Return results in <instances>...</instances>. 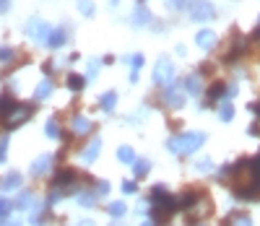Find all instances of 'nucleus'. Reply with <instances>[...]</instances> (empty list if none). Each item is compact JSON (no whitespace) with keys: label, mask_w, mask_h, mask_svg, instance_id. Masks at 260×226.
Wrapping results in <instances>:
<instances>
[{"label":"nucleus","mask_w":260,"mask_h":226,"mask_svg":"<svg viewBox=\"0 0 260 226\" xmlns=\"http://www.w3.org/2000/svg\"><path fill=\"white\" fill-rule=\"evenodd\" d=\"M52 162H55V156H52V153H42L39 159L31 164V169H29V172H31L34 177H42V174H47V172H50Z\"/></svg>","instance_id":"8"},{"label":"nucleus","mask_w":260,"mask_h":226,"mask_svg":"<svg viewBox=\"0 0 260 226\" xmlns=\"http://www.w3.org/2000/svg\"><path fill=\"white\" fill-rule=\"evenodd\" d=\"M185 88H187V94L198 96V94L203 91V86H201V78H198V76H187V78H185Z\"/></svg>","instance_id":"16"},{"label":"nucleus","mask_w":260,"mask_h":226,"mask_svg":"<svg viewBox=\"0 0 260 226\" xmlns=\"http://www.w3.org/2000/svg\"><path fill=\"white\" fill-rule=\"evenodd\" d=\"M81 226H94V223H91V221H83V223H81Z\"/></svg>","instance_id":"46"},{"label":"nucleus","mask_w":260,"mask_h":226,"mask_svg":"<svg viewBox=\"0 0 260 226\" xmlns=\"http://www.w3.org/2000/svg\"><path fill=\"white\" fill-rule=\"evenodd\" d=\"M219 117H221L224 122H229V120L234 117V107H232V102H224V104L219 107Z\"/></svg>","instance_id":"31"},{"label":"nucleus","mask_w":260,"mask_h":226,"mask_svg":"<svg viewBox=\"0 0 260 226\" xmlns=\"http://www.w3.org/2000/svg\"><path fill=\"white\" fill-rule=\"evenodd\" d=\"M120 3V0H110V6H117Z\"/></svg>","instance_id":"47"},{"label":"nucleus","mask_w":260,"mask_h":226,"mask_svg":"<svg viewBox=\"0 0 260 226\" xmlns=\"http://www.w3.org/2000/svg\"><path fill=\"white\" fill-rule=\"evenodd\" d=\"M169 6H175V8H185V6H187V0H169Z\"/></svg>","instance_id":"40"},{"label":"nucleus","mask_w":260,"mask_h":226,"mask_svg":"<svg viewBox=\"0 0 260 226\" xmlns=\"http://www.w3.org/2000/svg\"><path fill=\"white\" fill-rule=\"evenodd\" d=\"M13 55H16V52H13L11 47H0V62H3V65H6V62H11V60H13Z\"/></svg>","instance_id":"34"},{"label":"nucleus","mask_w":260,"mask_h":226,"mask_svg":"<svg viewBox=\"0 0 260 226\" xmlns=\"http://www.w3.org/2000/svg\"><path fill=\"white\" fill-rule=\"evenodd\" d=\"M78 11L86 16V18H91L96 13V6H94V0H78Z\"/></svg>","instance_id":"24"},{"label":"nucleus","mask_w":260,"mask_h":226,"mask_svg":"<svg viewBox=\"0 0 260 226\" xmlns=\"http://www.w3.org/2000/svg\"><path fill=\"white\" fill-rule=\"evenodd\" d=\"M65 39H68L65 29H52V31L47 34V39L42 42V44H45V47H50V50H60L62 44H65Z\"/></svg>","instance_id":"10"},{"label":"nucleus","mask_w":260,"mask_h":226,"mask_svg":"<svg viewBox=\"0 0 260 226\" xmlns=\"http://www.w3.org/2000/svg\"><path fill=\"white\" fill-rule=\"evenodd\" d=\"M71 127H73V133H76V135H86V133H91V122L86 120V117H81V115H76V117L71 120Z\"/></svg>","instance_id":"13"},{"label":"nucleus","mask_w":260,"mask_h":226,"mask_svg":"<svg viewBox=\"0 0 260 226\" xmlns=\"http://www.w3.org/2000/svg\"><path fill=\"white\" fill-rule=\"evenodd\" d=\"M148 21H151V11L141 3V6L133 11V16H130V24H133V26H148Z\"/></svg>","instance_id":"11"},{"label":"nucleus","mask_w":260,"mask_h":226,"mask_svg":"<svg viewBox=\"0 0 260 226\" xmlns=\"http://www.w3.org/2000/svg\"><path fill=\"white\" fill-rule=\"evenodd\" d=\"M242 52H245V39H242V37H237V42H234V47L229 50V55L224 57V62H234V60L240 57Z\"/></svg>","instance_id":"15"},{"label":"nucleus","mask_w":260,"mask_h":226,"mask_svg":"<svg viewBox=\"0 0 260 226\" xmlns=\"http://www.w3.org/2000/svg\"><path fill=\"white\" fill-rule=\"evenodd\" d=\"M250 164H252V169H255V174H260V153L255 156V159H250Z\"/></svg>","instance_id":"39"},{"label":"nucleus","mask_w":260,"mask_h":226,"mask_svg":"<svg viewBox=\"0 0 260 226\" xmlns=\"http://www.w3.org/2000/svg\"><path fill=\"white\" fill-rule=\"evenodd\" d=\"M45 135H47V138H60V125H57V120H47Z\"/></svg>","instance_id":"32"},{"label":"nucleus","mask_w":260,"mask_h":226,"mask_svg":"<svg viewBox=\"0 0 260 226\" xmlns=\"http://www.w3.org/2000/svg\"><path fill=\"white\" fill-rule=\"evenodd\" d=\"M52 91H55V83H52V81H42V83L37 86L34 96H37V99H47V96H50Z\"/></svg>","instance_id":"18"},{"label":"nucleus","mask_w":260,"mask_h":226,"mask_svg":"<svg viewBox=\"0 0 260 226\" xmlns=\"http://www.w3.org/2000/svg\"><path fill=\"white\" fill-rule=\"evenodd\" d=\"M252 39H255V42H260V29H255V34H252Z\"/></svg>","instance_id":"43"},{"label":"nucleus","mask_w":260,"mask_h":226,"mask_svg":"<svg viewBox=\"0 0 260 226\" xmlns=\"http://www.w3.org/2000/svg\"><path fill=\"white\" fill-rule=\"evenodd\" d=\"M24 31H26L29 37H34V39H42V42H45V39H47V34L52 31V26H50V24H45L42 18H31L29 24L24 26Z\"/></svg>","instance_id":"6"},{"label":"nucleus","mask_w":260,"mask_h":226,"mask_svg":"<svg viewBox=\"0 0 260 226\" xmlns=\"http://www.w3.org/2000/svg\"><path fill=\"white\" fill-rule=\"evenodd\" d=\"M130 167H133V174H136V177H146V174H148V169H151V164H148L146 159H136Z\"/></svg>","instance_id":"23"},{"label":"nucleus","mask_w":260,"mask_h":226,"mask_svg":"<svg viewBox=\"0 0 260 226\" xmlns=\"http://www.w3.org/2000/svg\"><path fill=\"white\" fill-rule=\"evenodd\" d=\"M151 200H154V226L167 221L172 213H175L180 206H177V198L169 195L164 187H156L154 192H151Z\"/></svg>","instance_id":"1"},{"label":"nucleus","mask_w":260,"mask_h":226,"mask_svg":"<svg viewBox=\"0 0 260 226\" xmlns=\"http://www.w3.org/2000/svg\"><path fill=\"white\" fill-rule=\"evenodd\" d=\"M206 141L203 133H182V135H175L169 138V151L177 153V156H187V153H195Z\"/></svg>","instance_id":"2"},{"label":"nucleus","mask_w":260,"mask_h":226,"mask_svg":"<svg viewBox=\"0 0 260 226\" xmlns=\"http://www.w3.org/2000/svg\"><path fill=\"white\" fill-rule=\"evenodd\" d=\"M13 211V203L8 198H0V226H6L8 223V216Z\"/></svg>","instance_id":"17"},{"label":"nucleus","mask_w":260,"mask_h":226,"mask_svg":"<svg viewBox=\"0 0 260 226\" xmlns=\"http://www.w3.org/2000/svg\"><path fill=\"white\" fill-rule=\"evenodd\" d=\"M198 172H211V162L208 159H201L198 162Z\"/></svg>","instance_id":"38"},{"label":"nucleus","mask_w":260,"mask_h":226,"mask_svg":"<svg viewBox=\"0 0 260 226\" xmlns=\"http://www.w3.org/2000/svg\"><path fill=\"white\" fill-rule=\"evenodd\" d=\"M8 6H11V0H0V13H6Z\"/></svg>","instance_id":"42"},{"label":"nucleus","mask_w":260,"mask_h":226,"mask_svg":"<svg viewBox=\"0 0 260 226\" xmlns=\"http://www.w3.org/2000/svg\"><path fill=\"white\" fill-rule=\"evenodd\" d=\"M172 81H175V65H172L167 57H161L154 65V83L156 86H169Z\"/></svg>","instance_id":"4"},{"label":"nucleus","mask_w":260,"mask_h":226,"mask_svg":"<svg viewBox=\"0 0 260 226\" xmlns=\"http://www.w3.org/2000/svg\"><path fill=\"white\" fill-rule=\"evenodd\" d=\"M115 104H117V94H115V91H107V94L102 96V109H104V112H112Z\"/></svg>","instance_id":"25"},{"label":"nucleus","mask_w":260,"mask_h":226,"mask_svg":"<svg viewBox=\"0 0 260 226\" xmlns=\"http://www.w3.org/2000/svg\"><path fill=\"white\" fill-rule=\"evenodd\" d=\"M224 91H226V86H224V81H216L211 88H208V99L211 102H216V99H221L224 96Z\"/></svg>","instance_id":"21"},{"label":"nucleus","mask_w":260,"mask_h":226,"mask_svg":"<svg viewBox=\"0 0 260 226\" xmlns=\"http://www.w3.org/2000/svg\"><path fill=\"white\" fill-rule=\"evenodd\" d=\"M16 107V102H13V96H8V94H3V96H0V120H3L6 115H8V112Z\"/></svg>","instance_id":"22"},{"label":"nucleus","mask_w":260,"mask_h":226,"mask_svg":"<svg viewBox=\"0 0 260 226\" xmlns=\"http://www.w3.org/2000/svg\"><path fill=\"white\" fill-rule=\"evenodd\" d=\"M250 112H255V115H257V120H255V125H250V135H260V102L255 104H250Z\"/></svg>","instance_id":"30"},{"label":"nucleus","mask_w":260,"mask_h":226,"mask_svg":"<svg viewBox=\"0 0 260 226\" xmlns=\"http://www.w3.org/2000/svg\"><path fill=\"white\" fill-rule=\"evenodd\" d=\"M107 190H110V185H107V182H99V187H96V195H104Z\"/></svg>","instance_id":"41"},{"label":"nucleus","mask_w":260,"mask_h":226,"mask_svg":"<svg viewBox=\"0 0 260 226\" xmlns=\"http://www.w3.org/2000/svg\"><path fill=\"white\" fill-rule=\"evenodd\" d=\"M83 86H86V78L83 76H76V73L68 76V88H71V91H81Z\"/></svg>","instance_id":"27"},{"label":"nucleus","mask_w":260,"mask_h":226,"mask_svg":"<svg viewBox=\"0 0 260 226\" xmlns=\"http://www.w3.org/2000/svg\"><path fill=\"white\" fill-rule=\"evenodd\" d=\"M6 151H8V138H0V164L6 159Z\"/></svg>","instance_id":"37"},{"label":"nucleus","mask_w":260,"mask_h":226,"mask_svg":"<svg viewBox=\"0 0 260 226\" xmlns=\"http://www.w3.org/2000/svg\"><path fill=\"white\" fill-rule=\"evenodd\" d=\"M107 211H110V216L112 218H120V216H125V203H120V200H115V203H110V208H107Z\"/></svg>","instance_id":"29"},{"label":"nucleus","mask_w":260,"mask_h":226,"mask_svg":"<svg viewBox=\"0 0 260 226\" xmlns=\"http://www.w3.org/2000/svg\"><path fill=\"white\" fill-rule=\"evenodd\" d=\"M127 62H130V68H133V71L138 73L141 68H143V55H141V52H136V55H130V57H127Z\"/></svg>","instance_id":"33"},{"label":"nucleus","mask_w":260,"mask_h":226,"mask_svg":"<svg viewBox=\"0 0 260 226\" xmlns=\"http://www.w3.org/2000/svg\"><path fill=\"white\" fill-rule=\"evenodd\" d=\"M216 16V8L211 0H192L190 3V18L192 21H211Z\"/></svg>","instance_id":"5"},{"label":"nucleus","mask_w":260,"mask_h":226,"mask_svg":"<svg viewBox=\"0 0 260 226\" xmlns=\"http://www.w3.org/2000/svg\"><path fill=\"white\" fill-rule=\"evenodd\" d=\"M78 203H81V208H94L96 192H81V195H78Z\"/></svg>","instance_id":"28"},{"label":"nucleus","mask_w":260,"mask_h":226,"mask_svg":"<svg viewBox=\"0 0 260 226\" xmlns=\"http://www.w3.org/2000/svg\"><path fill=\"white\" fill-rule=\"evenodd\" d=\"M99 68H102V62H99V60L89 62V71H86V76H89V78H96V73H99Z\"/></svg>","instance_id":"35"},{"label":"nucleus","mask_w":260,"mask_h":226,"mask_svg":"<svg viewBox=\"0 0 260 226\" xmlns=\"http://www.w3.org/2000/svg\"><path fill=\"white\" fill-rule=\"evenodd\" d=\"M6 226H21V221H8Z\"/></svg>","instance_id":"44"},{"label":"nucleus","mask_w":260,"mask_h":226,"mask_svg":"<svg viewBox=\"0 0 260 226\" xmlns=\"http://www.w3.org/2000/svg\"><path fill=\"white\" fill-rule=\"evenodd\" d=\"M21 182H24V177L18 172H8L3 179H0V190L3 192H13V190H21Z\"/></svg>","instance_id":"9"},{"label":"nucleus","mask_w":260,"mask_h":226,"mask_svg":"<svg viewBox=\"0 0 260 226\" xmlns=\"http://www.w3.org/2000/svg\"><path fill=\"white\" fill-rule=\"evenodd\" d=\"M164 102H167V107H182L185 104V96L180 94V91H175V88H167V94H164Z\"/></svg>","instance_id":"14"},{"label":"nucleus","mask_w":260,"mask_h":226,"mask_svg":"<svg viewBox=\"0 0 260 226\" xmlns=\"http://www.w3.org/2000/svg\"><path fill=\"white\" fill-rule=\"evenodd\" d=\"M195 44H198L201 50H213V44H216V34H213V31H208V29H203V31H198V37H195Z\"/></svg>","instance_id":"12"},{"label":"nucleus","mask_w":260,"mask_h":226,"mask_svg":"<svg viewBox=\"0 0 260 226\" xmlns=\"http://www.w3.org/2000/svg\"><path fill=\"white\" fill-rule=\"evenodd\" d=\"M99 153H102V138H94L89 146L81 151V162H83V164H91V162L99 159Z\"/></svg>","instance_id":"7"},{"label":"nucleus","mask_w":260,"mask_h":226,"mask_svg":"<svg viewBox=\"0 0 260 226\" xmlns=\"http://www.w3.org/2000/svg\"><path fill=\"white\" fill-rule=\"evenodd\" d=\"M141 226H154V221H143Z\"/></svg>","instance_id":"45"},{"label":"nucleus","mask_w":260,"mask_h":226,"mask_svg":"<svg viewBox=\"0 0 260 226\" xmlns=\"http://www.w3.org/2000/svg\"><path fill=\"white\" fill-rule=\"evenodd\" d=\"M229 226H252V218L247 213H234L229 218Z\"/></svg>","instance_id":"26"},{"label":"nucleus","mask_w":260,"mask_h":226,"mask_svg":"<svg viewBox=\"0 0 260 226\" xmlns=\"http://www.w3.org/2000/svg\"><path fill=\"white\" fill-rule=\"evenodd\" d=\"M117 159H120L122 164H133V162H136V151L130 148V146H120V148H117Z\"/></svg>","instance_id":"19"},{"label":"nucleus","mask_w":260,"mask_h":226,"mask_svg":"<svg viewBox=\"0 0 260 226\" xmlns=\"http://www.w3.org/2000/svg\"><path fill=\"white\" fill-rule=\"evenodd\" d=\"M31 117V107H26V104H16L8 115L3 117V125L8 127V130H13V127H18V125H24L26 120Z\"/></svg>","instance_id":"3"},{"label":"nucleus","mask_w":260,"mask_h":226,"mask_svg":"<svg viewBox=\"0 0 260 226\" xmlns=\"http://www.w3.org/2000/svg\"><path fill=\"white\" fill-rule=\"evenodd\" d=\"M198 198H201L198 192H185L182 198H177V206L187 211V208H192V206H195V203H198Z\"/></svg>","instance_id":"20"},{"label":"nucleus","mask_w":260,"mask_h":226,"mask_svg":"<svg viewBox=\"0 0 260 226\" xmlns=\"http://www.w3.org/2000/svg\"><path fill=\"white\" fill-rule=\"evenodd\" d=\"M136 190H138V185L133 182V179H127V182H122V192H125V195H130V192H136Z\"/></svg>","instance_id":"36"}]
</instances>
